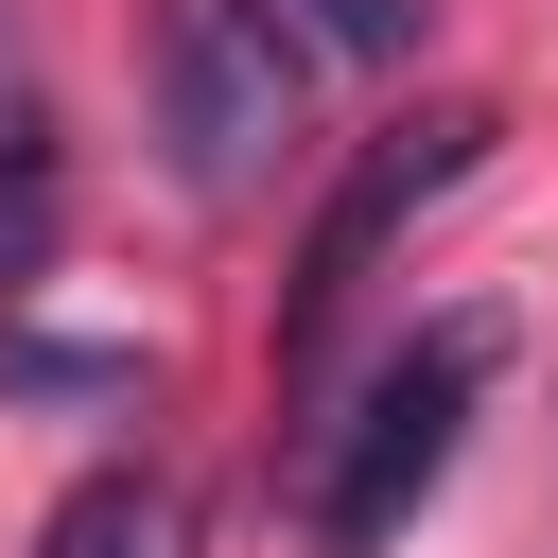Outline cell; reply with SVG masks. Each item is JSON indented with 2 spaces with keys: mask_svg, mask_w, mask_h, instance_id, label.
I'll return each mask as SVG.
<instances>
[{
  "mask_svg": "<svg viewBox=\"0 0 558 558\" xmlns=\"http://www.w3.org/2000/svg\"><path fill=\"white\" fill-rule=\"evenodd\" d=\"M488 366H506V331H488V314H436L418 349H384V366H366V401H349V418H331V453H314V541H331V558H366V541H401V523H418V488L453 471V436H471Z\"/></svg>",
  "mask_w": 558,
  "mask_h": 558,
  "instance_id": "obj_1",
  "label": "cell"
},
{
  "mask_svg": "<svg viewBox=\"0 0 558 558\" xmlns=\"http://www.w3.org/2000/svg\"><path fill=\"white\" fill-rule=\"evenodd\" d=\"M279 35H331V52H366V70H401V52L436 35V0H279Z\"/></svg>",
  "mask_w": 558,
  "mask_h": 558,
  "instance_id": "obj_6",
  "label": "cell"
},
{
  "mask_svg": "<svg viewBox=\"0 0 558 558\" xmlns=\"http://www.w3.org/2000/svg\"><path fill=\"white\" fill-rule=\"evenodd\" d=\"M52 262V122H0V296Z\"/></svg>",
  "mask_w": 558,
  "mask_h": 558,
  "instance_id": "obj_5",
  "label": "cell"
},
{
  "mask_svg": "<svg viewBox=\"0 0 558 558\" xmlns=\"http://www.w3.org/2000/svg\"><path fill=\"white\" fill-rule=\"evenodd\" d=\"M174 541H192V506H174L157 471H87L70 523H52V558H174Z\"/></svg>",
  "mask_w": 558,
  "mask_h": 558,
  "instance_id": "obj_4",
  "label": "cell"
},
{
  "mask_svg": "<svg viewBox=\"0 0 558 558\" xmlns=\"http://www.w3.org/2000/svg\"><path fill=\"white\" fill-rule=\"evenodd\" d=\"M471 157H488V105H418V122H384V140L331 174V209H314V244H296V296H279V349H296V366H314L331 314L384 279V244H401L436 192H471Z\"/></svg>",
  "mask_w": 558,
  "mask_h": 558,
  "instance_id": "obj_3",
  "label": "cell"
},
{
  "mask_svg": "<svg viewBox=\"0 0 558 558\" xmlns=\"http://www.w3.org/2000/svg\"><path fill=\"white\" fill-rule=\"evenodd\" d=\"M140 87H157V157L192 192H262L296 157V35H279V0H157Z\"/></svg>",
  "mask_w": 558,
  "mask_h": 558,
  "instance_id": "obj_2",
  "label": "cell"
}]
</instances>
